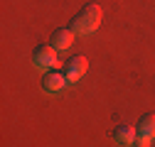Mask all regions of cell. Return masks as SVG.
Instances as JSON below:
<instances>
[{
  "mask_svg": "<svg viewBox=\"0 0 155 147\" xmlns=\"http://www.w3.org/2000/svg\"><path fill=\"white\" fill-rule=\"evenodd\" d=\"M101 17H104V12H101L99 5L96 3H86L79 12L71 17L69 27L74 30V34H94L96 30H99V25H101Z\"/></svg>",
  "mask_w": 155,
  "mask_h": 147,
  "instance_id": "6da1fadb",
  "label": "cell"
},
{
  "mask_svg": "<svg viewBox=\"0 0 155 147\" xmlns=\"http://www.w3.org/2000/svg\"><path fill=\"white\" fill-rule=\"evenodd\" d=\"M57 59H59V54L52 44H37L32 49V64L42 71H49V69H57Z\"/></svg>",
  "mask_w": 155,
  "mask_h": 147,
  "instance_id": "7a4b0ae2",
  "label": "cell"
},
{
  "mask_svg": "<svg viewBox=\"0 0 155 147\" xmlns=\"http://www.w3.org/2000/svg\"><path fill=\"white\" fill-rule=\"evenodd\" d=\"M86 69H89V59L81 57V54H74V57L67 61V69H64L67 81H69V83L81 81V79H84V74H86Z\"/></svg>",
  "mask_w": 155,
  "mask_h": 147,
  "instance_id": "3957f363",
  "label": "cell"
},
{
  "mask_svg": "<svg viewBox=\"0 0 155 147\" xmlns=\"http://www.w3.org/2000/svg\"><path fill=\"white\" fill-rule=\"evenodd\" d=\"M67 74L59 71V69H49L45 76H42V88L47 91V93H59V91L67 86Z\"/></svg>",
  "mask_w": 155,
  "mask_h": 147,
  "instance_id": "277c9868",
  "label": "cell"
},
{
  "mask_svg": "<svg viewBox=\"0 0 155 147\" xmlns=\"http://www.w3.org/2000/svg\"><path fill=\"white\" fill-rule=\"evenodd\" d=\"M71 42H74V30H71V27H59V30H54L52 37H49V44H52L57 52L69 49Z\"/></svg>",
  "mask_w": 155,
  "mask_h": 147,
  "instance_id": "5b68a950",
  "label": "cell"
},
{
  "mask_svg": "<svg viewBox=\"0 0 155 147\" xmlns=\"http://www.w3.org/2000/svg\"><path fill=\"white\" fill-rule=\"evenodd\" d=\"M135 135H138V130H135L133 125H118L113 130V140H116V145H121V147H133Z\"/></svg>",
  "mask_w": 155,
  "mask_h": 147,
  "instance_id": "8992f818",
  "label": "cell"
},
{
  "mask_svg": "<svg viewBox=\"0 0 155 147\" xmlns=\"http://www.w3.org/2000/svg\"><path fill=\"white\" fill-rule=\"evenodd\" d=\"M138 135H148V137H155V113H145L140 115L138 125H135Z\"/></svg>",
  "mask_w": 155,
  "mask_h": 147,
  "instance_id": "52a82bcc",
  "label": "cell"
},
{
  "mask_svg": "<svg viewBox=\"0 0 155 147\" xmlns=\"http://www.w3.org/2000/svg\"><path fill=\"white\" fill-rule=\"evenodd\" d=\"M150 140H153V137H148V135H135L133 147H150Z\"/></svg>",
  "mask_w": 155,
  "mask_h": 147,
  "instance_id": "ba28073f",
  "label": "cell"
}]
</instances>
